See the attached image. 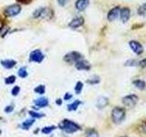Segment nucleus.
<instances>
[{
    "mask_svg": "<svg viewBox=\"0 0 146 137\" xmlns=\"http://www.w3.org/2000/svg\"><path fill=\"white\" fill-rule=\"evenodd\" d=\"M58 128L66 134H74L81 129V127L77 122L68 120V119H64L63 121L59 122Z\"/></svg>",
    "mask_w": 146,
    "mask_h": 137,
    "instance_id": "nucleus-1",
    "label": "nucleus"
},
{
    "mask_svg": "<svg viewBox=\"0 0 146 137\" xmlns=\"http://www.w3.org/2000/svg\"><path fill=\"white\" fill-rule=\"evenodd\" d=\"M125 117H126V112L123 108L117 106L111 110V118L112 122L115 123V124H120V123H121L124 121Z\"/></svg>",
    "mask_w": 146,
    "mask_h": 137,
    "instance_id": "nucleus-2",
    "label": "nucleus"
},
{
    "mask_svg": "<svg viewBox=\"0 0 146 137\" xmlns=\"http://www.w3.org/2000/svg\"><path fill=\"white\" fill-rule=\"evenodd\" d=\"M53 10L49 7H39L36 9L33 13V17L41 18V19H51L53 17Z\"/></svg>",
    "mask_w": 146,
    "mask_h": 137,
    "instance_id": "nucleus-3",
    "label": "nucleus"
},
{
    "mask_svg": "<svg viewBox=\"0 0 146 137\" xmlns=\"http://www.w3.org/2000/svg\"><path fill=\"white\" fill-rule=\"evenodd\" d=\"M138 96L136 94H129L122 98V104L127 108H133L138 102Z\"/></svg>",
    "mask_w": 146,
    "mask_h": 137,
    "instance_id": "nucleus-4",
    "label": "nucleus"
},
{
    "mask_svg": "<svg viewBox=\"0 0 146 137\" xmlns=\"http://www.w3.org/2000/svg\"><path fill=\"white\" fill-rule=\"evenodd\" d=\"M82 59H83V57L80 53L77 51H71L64 56V61L68 64H75Z\"/></svg>",
    "mask_w": 146,
    "mask_h": 137,
    "instance_id": "nucleus-5",
    "label": "nucleus"
},
{
    "mask_svg": "<svg viewBox=\"0 0 146 137\" xmlns=\"http://www.w3.org/2000/svg\"><path fill=\"white\" fill-rule=\"evenodd\" d=\"M44 59H45V56L40 49H35L33 51H31V53L29 54V61L30 62L40 63L43 61Z\"/></svg>",
    "mask_w": 146,
    "mask_h": 137,
    "instance_id": "nucleus-6",
    "label": "nucleus"
},
{
    "mask_svg": "<svg viewBox=\"0 0 146 137\" xmlns=\"http://www.w3.org/2000/svg\"><path fill=\"white\" fill-rule=\"evenodd\" d=\"M21 11V7L18 6V5H11V6L7 7L6 9L4 10L5 16L7 17H15L20 13Z\"/></svg>",
    "mask_w": 146,
    "mask_h": 137,
    "instance_id": "nucleus-7",
    "label": "nucleus"
},
{
    "mask_svg": "<svg viewBox=\"0 0 146 137\" xmlns=\"http://www.w3.org/2000/svg\"><path fill=\"white\" fill-rule=\"evenodd\" d=\"M129 46L131 49L133 51L136 55H141L143 52V47L140 42L136 40H131L129 42Z\"/></svg>",
    "mask_w": 146,
    "mask_h": 137,
    "instance_id": "nucleus-8",
    "label": "nucleus"
},
{
    "mask_svg": "<svg viewBox=\"0 0 146 137\" xmlns=\"http://www.w3.org/2000/svg\"><path fill=\"white\" fill-rule=\"evenodd\" d=\"M75 68L78 70H90V64L89 61H87L86 59H82L79 61L77 63H75Z\"/></svg>",
    "mask_w": 146,
    "mask_h": 137,
    "instance_id": "nucleus-9",
    "label": "nucleus"
},
{
    "mask_svg": "<svg viewBox=\"0 0 146 137\" xmlns=\"http://www.w3.org/2000/svg\"><path fill=\"white\" fill-rule=\"evenodd\" d=\"M83 24H84V18L82 17H76L68 23V27H70V29H78V27H81Z\"/></svg>",
    "mask_w": 146,
    "mask_h": 137,
    "instance_id": "nucleus-10",
    "label": "nucleus"
},
{
    "mask_svg": "<svg viewBox=\"0 0 146 137\" xmlns=\"http://www.w3.org/2000/svg\"><path fill=\"white\" fill-rule=\"evenodd\" d=\"M120 13H121V7H115L111 8L108 13V16H107L108 20L111 21V22L115 20L116 18L120 16Z\"/></svg>",
    "mask_w": 146,
    "mask_h": 137,
    "instance_id": "nucleus-11",
    "label": "nucleus"
},
{
    "mask_svg": "<svg viewBox=\"0 0 146 137\" xmlns=\"http://www.w3.org/2000/svg\"><path fill=\"white\" fill-rule=\"evenodd\" d=\"M34 104H35V109L38 110L40 108H44V107H47L48 105V98H44V97H41L38 98L34 100Z\"/></svg>",
    "mask_w": 146,
    "mask_h": 137,
    "instance_id": "nucleus-12",
    "label": "nucleus"
},
{
    "mask_svg": "<svg viewBox=\"0 0 146 137\" xmlns=\"http://www.w3.org/2000/svg\"><path fill=\"white\" fill-rule=\"evenodd\" d=\"M109 104V99L105 96H100L97 99V102H96V107L100 110L104 109L106 106H108Z\"/></svg>",
    "mask_w": 146,
    "mask_h": 137,
    "instance_id": "nucleus-13",
    "label": "nucleus"
},
{
    "mask_svg": "<svg viewBox=\"0 0 146 137\" xmlns=\"http://www.w3.org/2000/svg\"><path fill=\"white\" fill-rule=\"evenodd\" d=\"M130 17H131V10H130V8H128V7H122V8H121L120 17H121V20L123 23H126L128 20H129Z\"/></svg>",
    "mask_w": 146,
    "mask_h": 137,
    "instance_id": "nucleus-14",
    "label": "nucleus"
},
{
    "mask_svg": "<svg viewBox=\"0 0 146 137\" xmlns=\"http://www.w3.org/2000/svg\"><path fill=\"white\" fill-rule=\"evenodd\" d=\"M89 4H90L89 0H77L76 3H75V7H76L77 10L83 11L87 7H88Z\"/></svg>",
    "mask_w": 146,
    "mask_h": 137,
    "instance_id": "nucleus-15",
    "label": "nucleus"
},
{
    "mask_svg": "<svg viewBox=\"0 0 146 137\" xmlns=\"http://www.w3.org/2000/svg\"><path fill=\"white\" fill-rule=\"evenodd\" d=\"M17 61H13V59H4V61H1V65L6 68H12L16 66Z\"/></svg>",
    "mask_w": 146,
    "mask_h": 137,
    "instance_id": "nucleus-16",
    "label": "nucleus"
},
{
    "mask_svg": "<svg viewBox=\"0 0 146 137\" xmlns=\"http://www.w3.org/2000/svg\"><path fill=\"white\" fill-rule=\"evenodd\" d=\"M132 85H133L135 88L137 89H139L140 90H143L145 89V87H146V83H145V81L143 80H134L133 81H132Z\"/></svg>",
    "mask_w": 146,
    "mask_h": 137,
    "instance_id": "nucleus-17",
    "label": "nucleus"
},
{
    "mask_svg": "<svg viewBox=\"0 0 146 137\" xmlns=\"http://www.w3.org/2000/svg\"><path fill=\"white\" fill-rule=\"evenodd\" d=\"M35 122V119H27L25 122H23L21 123L20 127L22 128L23 130H29V128L34 124Z\"/></svg>",
    "mask_w": 146,
    "mask_h": 137,
    "instance_id": "nucleus-18",
    "label": "nucleus"
},
{
    "mask_svg": "<svg viewBox=\"0 0 146 137\" xmlns=\"http://www.w3.org/2000/svg\"><path fill=\"white\" fill-rule=\"evenodd\" d=\"M82 102H80V100H74L73 102H71L70 104L68 105V111L70 112H73V111H77L78 108H79V106L81 104Z\"/></svg>",
    "mask_w": 146,
    "mask_h": 137,
    "instance_id": "nucleus-19",
    "label": "nucleus"
},
{
    "mask_svg": "<svg viewBox=\"0 0 146 137\" xmlns=\"http://www.w3.org/2000/svg\"><path fill=\"white\" fill-rule=\"evenodd\" d=\"M85 137H99V132L94 128H90V129L86 130Z\"/></svg>",
    "mask_w": 146,
    "mask_h": 137,
    "instance_id": "nucleus-20",
    "label": "nucleus"
},
{
    "mask_svg": "<svg viewBox=\"0 0 146 137\" xmlns=\"http://www.w3.org/2000/svg\"><path fill=\"white\" fill-rule=\"evenodd\" d=\"M100 82V78L97 75H94L92 77H90V79L87 80V83L90 84V85H96V84H99Z\"/></svg>",
    "mask_w": 146,
    "mask_h": 137,
    "instance_id": "nucleus-21",
    "label": "nucleus"
},
{
    "mask_svg": "<svg viewBox=\"0 0 146 137\" xmlns=\"http://www.w3.org/2000/svg\"><path fill=\"white\" fill-rule=\"evenodd\" d=\"M57 129V126H55V125H50V126H46L44 127L42 130H41V132H43V134H49L50 132H52L54 130H56Z\"/></svg>",
    "mask_w": 146,
    "mask_h": 137,
    "instance_id": "nucleus-22",
    "label": "nucleus"
},
{
    "mask_svg": "<svg viewBox=\"0 0 146 137\" xmlns=\"http://www.w3.org/2000/svg\"><path fill=\"white\" fill-rule=\"evenodd\" d=\"M17 74L20 78H22V79H25L26 77H27L29 73H27V67H21L19 70H18Z\"/></svg>",
    "mask_w": 146,
    "mask_h": 137,
    "instance_id": "nucleus-23",
    "label": "nucleus"
},
{
    "mask_svg": "<svg viewBox=\"0 0 146 137\" xmlns=\"http://www.w3.org/2000/svg\"><path fill=\"white\" fill-rule=\"evenodd\" d=\"M29 114L33 118V119H40L45 116L44 113H40V112H35V111H29Z\"/></svg>",
    "mask_w": 146,
    "mask_h": 137,
    "instance_id": "nucleus-24",
    "label": "nucleus"
},
{
    "mask_svg": "<svg viewBox=\"0 0 146 137\" xmlns=\"http://www.w3.org/2000/svg\"><path fill=\"white\" fill-rule=\"evenodd\" d=\"M34 91L36 94H40V95H43L46 91V87L44 85H38V87H36L34 89Z\"/></svg>",
    "mask_w": 146,
    "mask_h": 137,
    "instance_id": "nucleus-25",
    "label": "nucleus"
},
{
    "mask_svg": "<svg viewBox=\"0 0 146 137\" xmlns=\"http://www.w3.org/2000/svg\"><path fill=\"white\" fill-rule=\"evenodd\" d=\"M82 90H83V83H82L81 81H78L75 85V88H74L76 94H80Z\"/></svg>",
    "mask_w": 146,
    "mask_h": 137,
    "instance_id": "nucleus-26",
    "label": "nucleus"
},
{
    "mask_svg": "<svg viewBox=\"0 0 146 137\" xmlns=\"http://www.w3.org/2000/svg\"><path fill=\"white\" fill-rule=\"evenodd\" d=\"M138 63H139L138 61H136L134 59H131L125 62V66L126 67H136V66H138Z\"/></svg>",
    "mask_w": 146,
    "mask_h": 137,
    "instance_id": "nucleus-27",
    "label": "nucleus"
},
{
    "mask_svg": "<svg viewBox=\"0 0 146 137\" xmlns=\"http://www.w3.org/2000/svg\"><path fill=\"white\" fill-rule=\"evenodd\" d=\"M15 81H16V77L14 76V75H11V76H9L7 78H6L5 79V83L6 84H9V85H11V84H14L15 83Z\"/></svg>",
    "mask_w": 146,
    "mask_h": 137,
    "instance_id": "nucleus-28",
    "label": "nucleus"
},
{
    "mask_svg": "<svg viewBox=\"0 0 146 137\" xmlns=\"http://www.w3.org/2000/svg\"><path fill=\"white\" fill-rule=\"evenodd\" d=\"M138 14L140 16H144L146 15V2L143 4L141 6L139 7L138 8Z\"/></svg>",
    "mask_w": 146,
    "mask_h": 137,
    "instance_id": "nucleus-29",
    "label": "nucleus"
},
{
    "mask_svg": "<svg viewBox=\"0 0 146 137\" xmlns=\"http://www.w3.org/2000/svg\"><path fill=\"white\" fill-rule=\"evenodd\" d=\"M20 92V88H19V86H15L14 88L12 89L11 90V93L13 96H17L18 94H19Z\"/></svg>",
    "mask_w": 146,
    "mask_h": 137,
    "instance_id": "nucleus-30",
    "label": "nucleus"
},
{
    "mask_svg": "<svg viewBox=\"0 0 146 137\" xmlns=\"http://www.w3.org/2000/svg\"><path fill=\"white\" fill-rule=\"evenodd\" d=\"M14 111V106L11 104V105H7V106L5 108V112L7 113H10Z\"/></svg>",
    "mask_w": 146,
    "mask_h": 137,
    "instance_id": "nucleus-31",
    "label": "nucleus"
},
{
    "mask_svg": "<svg viewBox=\"0 0 146 137\" xmlns=\"http://www.w3.org/2000/svg\"><path fill=\"white\" fill-rule=\"evenodd\" d=\"M138 66L141 67V68H145L146 67V59H141V61H140L138 63Z\"/></svg>",
    "mask_w": 146,
    "mask_h": 137,
    "instance_id": "nucleus-32",
    "label": "nucleus"
},
{
    "mask_svg": "<svg viewBox=\"0 0 146 137\" xmlns=\"http://www.w3.org/2000/svg\"><path fill=\"white\" fill-rule=\"evenodd\" d=\"M68 1H70V0H58V4L59 5V6L64 7V6H66V4Z\"/></svg>",
    "mask_w": 146,
    "mask_h": 137,
    "instance_id": "nucleus-33",
    "label": "nucleus"
},
{
    "mask_svg": "<svg viewBox=\"0 0 146 137\" xmlns=\"http://www.w3.org/2000/svg\"><path fill=\"white\" fill-rule=\"evenodd\" d=\"M71 98H72V95L70 92H67L65 94V96H64V100H70Z\"/></svg>",
    "mask_w": 146,
    "mask_h": 137,
    "instance_id": "nucleus-34",
    "label": "nucleus"
},
{
    "mask_svg": "<svg viewBox=\"0 0 146 137\" xmlns=\"http://www.w3.org/2000/svg\"><path fill=\"white\" fill-rule=\"evenodd\" d=\"M17 2H19L21 4H25V5H27V4H29L31 3L32 0H17Z\"/></svg>",
    "mask_w": 146,
    "mask_h": 137,
    "instance_id": "nucleus-35",
    "label": "nucleus"
},
{
    "mask_svg": "<svg viewBox=\"0 0 146 137\" xmlns=\"http://www.w3.org/2000/svg\"><path fill=\"white\" fill-rule=\"evenodd\" d=\"M140 129H141V132H146V122H144L143 124H141V127L140 128Z\"/></svg>",
    "mask_w": 146,
    "mask_h": 137,
    "instance_id": "nucleus-36",
    "label": "nucleus"
},
{
    "mask_svg": "<svg viewBox=\"0 0 146 137\" xmlns=\"http://www.w3.org/2000/svg\"><path fill=\"white\" fill-rule=\"evenodd\" d=\"M56 104H57V105H61V104H62V100H61V99H57V100H56Z\"/></svg>",
    "mask_w": 146,
    "mask_h": 137,
    "instance_id": "nucleus-37",
    "label": "nucleus"
},
{
    "mask_svg": "<svg viewBox=\"0 0 146 137\" xmlns=\"http://www.w3.org/2000/svg\"><path fill=\"white\" fill-rule=\"evenodd\" d=\"M3 29V21H2V19L0 18V30H1Z\"/></svg>",
    "mask_w": 146,
    "mask_h": 137,
    "instance_id": "nucleus-38",
    "label": "nucleus"
},
{
    "mask_svg": "<svg viewBox=\"0 0 146 137\" xmlns=\"http://www.w3.org/2000/svg\"><path fill=\"white\" fill-rule=\"evenodd\" d=\"M1 134H2V131H1V130H0V135H1Z\"/></svg>",
    "mask_w": 146,
    "mask_h": 137,
    "instance_id": "nucleus-39",
    "label": "nucleus"
},
{
    "mask_svg": "<svg viewBox=\"0 0 146 137\" xmlns=\"http://www.w3.org/2000/svg\"><path fill=\"white\" fill-rule=\"evenodd\" d=\"M120 137H128V136H120Z\"/></svg>",
    "mask_w": 146,
    "mask_h": 137,
    "instance_id": "nucleus-40",
    "label": "nucleus"
}]
</instances>
